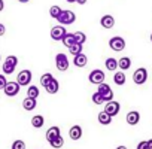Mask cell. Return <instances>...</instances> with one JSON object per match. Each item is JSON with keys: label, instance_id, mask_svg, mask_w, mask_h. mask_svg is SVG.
I'll use <instances>...</instances> for the list:
<instances>
[{"label": "cell", "instance_id": "30bf717a", "mask_svg": "<svg viewBox=\"0 0 152 149\" xmlns=\"http://www.w3.org/2000/svg\"><path fill=\"white\" fill-rule=\"evenodd\" d=\"M20 90H21V87L18 85V82L17 81H12V82H8L6 84V87H5V94L8 96V97H15L18 93H20Z\"/></svg>", "mask_w": 152, "mask_h": 149}, {"label": "cell", "instance_id": "83f0119b", "mask_svg": "<svg viewBox=\"0 0 152 149\" xmlns=\"http://www.w3.org/2000/svg\"><path fill=\"white\" fill-rule=\"evenodd\" d=\"M49 145H51L54 149H60V148H63V145H64V139H63L61 136H58V137H55L54 140H51Z\"/></svg>", "mask_w": 152, "mask_h": 149}, {"label": "cell", "instance_id": "f35d334b", "mask_svg": "<svg viewBox=\"0 0 152 149\" xmlns=\"http://www.w3.org/2000/svg\"><path fill=\"white\" fill-rule=\"evenodd\" d=\"M116 149H128V148H127V146H124V145H121V146H118Z\"/></svg>", "mask_w": 152, "mask_h": 149}, {"label": "cell", "instance_id": "9a60e30c", "mask_svg": "<svg viewBox=\"0 0 152 149\" xmlns=\"http://www.w3.org/2000/svg\"><path fill=\"white\" fill-rule=\"evenodd\" d=\"M58 136H61V131H60V127H57V125L49 127V128H48V131H46V134H45V137H46V140H48V142L54 140V139H55V137H58Z\"/></svg>", "mask_w": 152, "mask_h": 149}, {"label": "cell", "instance_id": "44dd1931", "mask_svg": "<svg viewBox=\"0 0 152 149\" xmlns=\"http://www.w3.org/2000/svg\"><path fill=\"white\" fill-rule=\"evenodd\" d=\"M36 100L34 99H30V97H26L24 100H23V107L26 109V110H33V109H36Z\"/></svg>", "mask_w": 152, "mask_h": 149}, {"label": "cell", "instance_id": "60d3db41", "mask_svg": "<svg viewBox=\"0 0 152 149\" xmlns=\"http://www.w3.org/2000/svg\"><path fill=\"white\" fill-rule=\"evenodd\" d=\"M67 3H76V0H66Z\"/></svg>", "mask_w": 152, "mask_h": 149}, {"label": "cell", "instance_id": "8d00e7d4", "mask_svg": "<svg viewBox=\"0 0 152 149\" xmlns=\"http://www.w3.org/2000/svg\"><path fill=\"white\" fill-rule=\"evenodd\" d=\"M88 2V0H76V3H79V5H85Z\"/></svg>", "mask_w": 152, "mask_h": 149}, {"label": "cell", "instance_id": "ffe728a7", "mask_svg": "<svg viewBox=\"0 0 152 149\" xmlns=\"http://www.w3.org/2000/svg\"><path fill=\"white\" fill-rule=\"evenodd\" d=\"M104 66H106V69H107L109 72H116V69H118V60L109 57V58L104 61Z\"/></svg>", "mask_w": 152, "mask_h": 149}, {"label": "cell", "instance_id": "484cf974", "mask_svg": "<svg viewBox=\"0 0 152 149\" xmlns=\"http://www.w3.org/2000/svg\"><path fill=\"white\" fill-rule=\"evenodd\" d=\"M27 97L36 100V99L39 97V88H37L36 85H30V87L27 88Z\"/></svg>", "mask_w": 152, "mask_h": 149}, {"label": "cell", "instance_id": "7a4b0ae2", "mask_svg": "<svg viewBox=\"0 0 152 149\" xmlns=\"http://www.w3.org/2000/svg\"><path fill=\"white\" fill-rule=\"evenodd\" d=\"M104 78H106V73H104L103 70H100V69H94V70H91L90 74H88V81H90L91 84H96V85L103 84V82H104Z\"/></svg>", "mask_w": 152, "mask_h": 149}, {"label": "cell", "instance_id": "e575fe53", "mask_svg": "<svg viewBox=\"0 0 152 149\" xmlns=\"http://www.w3.org/2000/svg\"><path fill=\"white\" fill-rule=\"evenodd\" d=\"M5 33H6V27H5L2 23H0V36H3Z\"/></svg>", "mask_w": 152, "mask_h": 149}, {"label": "cell", "instance_id": "603a6c76", "mask_svg": "<svg viewBox=\"0 0 152 149\" xmlns=\"http://www.w3.org/2000/svg\"><path fill=\"white\" fill-rule=\"evenodd\" d=\"M43 124H45V118H43L42 115H34V116L31 118V125H33L34 128H42Z\"/></svg>", "mask_w": 152, "mask_h": 149}, {"label": "cell", "instance_id": "4316f807", "mask_svg": "<svg viewBox=\"0 0 152 149\" xmlns=\"http://www.w3.org/2000/svg\"><path fill=\"white\" fill-rule=\"evenodd\" d=\"M73 34H75V40H76V43L84 45V43L87 42V34H85L84 31H75Z\"/></svg>", "mask_w": 152, "mask_h": 149}, {"label": "cell", "instance_id": "cb8c5ba5", "mask_svg": "<svg viewBox=\"0 0 152 149\" xmlns=\"http://www.w3.org/2000/svg\"><path fill=\"white\" fill-rule=\"evenodd\" d=\"M125 81H127V78H125V73H124V72H116V73L113 74V82H115L116 85H124Z\"/></svg>", "mask_w": 152, "mask_h": 149}, {"label": "cell", "instance_id": "9c48e42d", "mask_svg": "<svg viewBox=\"0 0 152 149\" xmlns=\"http://www.w3.org/2000/svg\"><path fill=\"white\" fill-rule=\"evenodd\" d=\"M66 34H67V31H66L64 26H54L51 28V39L52 40H57V42L58 40H63Z\"/></svg>", "mask_w": 152, "mask_h": 149}, {"label": "cell", "instance_id": "3957f363", "mask_svg": "<svg viewBox=\"0 0 152 149\" xmlns=\"http://www.w3.org/2000/svg\"><path fill=\"white\" fill-rule=\"evenodd\" d=\"M146 81H148V70L145 67L136 69V72L133 73V82L136 85H143Z\"/></svg>", "mask_w": 152, "mask_h": 149}, {"label": "cell", "instance_id": "d6986e66", "mask_svg": "<svg viewBox=\"0 0 152 149\" xmlns=\"http://www.w3.org/2000/svg\"><path fill=\"white\" fill-rule=\"evenodd\" d=\"M97 119H99V122H100L102 125H109V124L112 122V116L107 115L104 110H102V112L97 115Z\"/></svg>", "mask_w": 152, "mask_h": 149}, {"label": "cell", "instance_id": "d590c367", "mask_svg": "<svg viewBox=\"0 0 152 149\" xmlns=\"http://www.w3.org/2000/svg\"><path fill=\"white\" fill-rule=\"evenodd\" d=\"M5 9V2H3V0H0V12H2Z\"/></svg>", "mask_w": 152, "mask_h": 149}, {"label": "cell", "instance_id": "ac0fdd59", "mask_svg": "<svg viewBox=\"0 0 152 149\" xmlns=\"http://www.w3.org/2000/svg\"><path fill=\"white\" fill-rule=\"evenodd\" d=\"M130 67H131V60H130V57H122V58L118 60V69H121V72L128 70Z\"/></svg>", "mask_w": 152, "mask_h": 149}, {"label": "cell", "instance_id": "d6a6232c", "mask_svg": "<svg viewBox=\"0 0 152 149\" xmlns=\"http://www.w3.org/2000/svg\"><path fill=\"white\" fill-rule=\"evenodd\" d=\"M6 84H8V81H6V76H5V74H2V73H0V90H5Z\"/></svg>", "mask_w": 152, "mask_h": 149}, {"label": "cell", "instance_id": "d4e9b609", "mask_svg": "<svg viewBox=\"0 0 152 149\" xmlns=\"http://www.w3.org/2000/svg\"><path fill=\"white\" fill-rule=\"evenodd\" d=\"M61 12H63V9H61L60 6H57V5H54V6L49 8V15H51V18H54V20H58L60 15H61Z\"/></svg>", "mask_w": 152, "mask_h": 149}, {"label": "cell", "instance_id": "e0dca14e", "mask_svg": "<svg viewBox=\"0 0 152 149\" xmlns=\"http://www.w3.org/2000/svg\"><path fill=\"white\" fill-rule=\"evenodd\" d=\"M45 90H46V93L48 94H57L58 93V90H60V84H58V81L54 78L46 87H45Z\"/></svg>", "mask_w": 152, "mask_h": 149}, {"label": "cell", "instance_id": "836d02e7", "mask_svg": "<svg viewBox=\"0 0 152 149\" xmlns=\"http://www.w3.org/2000/svg\"><path fill=\"white\" fill-rule=\"evenodd\" d=\"M137 149H149V145H148V140H142L139 145H137Z\"/></svg>", "mask_w": 152, "mask_h": 149}, {"label": "cell", "instance_id": "b9f144b4", "mask_svg": "<svg viewBox=\"0 0 152 149\" xmlns=\"http://www.w3.org/2000/svg\"><path fill=\"white\" fill-rule=\"evenodd\" d=\"M151 42H152V33H151Z\"/></svg>", "mask_w": 152, "mask_h": 149}, {"label": "cell", "instance_id": "5bb4252c", "mask_svg": "<svg viewBox=\"0 0 152 149\" xmlns=\"http://www.w3.org/2000/svg\"><path fill=\"white\" fill-rule=\"evenodd\" d=\"M125 119H127V124L128 125H136L140 121V113L137 110H131V112L127 113V118Z\"/></svg>", "mask_w": 152, "mask_h": 149}, {"label": "cell", "instance_id": "74e56055", "mask_svg": "<svg viewBox=\"0 0 152 149\" xmlns=\"http://www.w3.org/2000/svg\"><path fill=\"white\" fill-rule=\"evenodd\" d=\"M148 145H149V149H152V139L148 140Z\"/></svg>", "mask_w": 152, "mask_h": 149}, {"label": "cell", "instance_id": "8fae6325", "mask_svg": "<svg viewBox=\"0 0 152 149\" xmlns=\"http://www.w3.org/2000/svg\"><path fill=\"white\" fill-rule=\"evenodd\" d=\"M119 110H121V104H119L118 102H115V100L106 103V106H104V112H106L107 115H110L112 118L116 116V115L119 113Z\"/></svg>", "mask_w": 152, "mask_h": 149}, {"label": "cell", "instance_id": "f546056e", "mask_svg": "<svg viewBox=\"0 0 152 149\" xmlns=\"http://www.w3.org/2000/svg\"><path fill=\"white\" fill-rule=\"evenodd\" d=\"M52 79H54V76H52L51 73H43L42 76H40V85L45 88V87H46V85H48V84H49Z\"/></svg>", "mask_w": 152, "mask_h": 149}, {"label": "cell", "instance_id": "4dcf8cb0", "mask_svg": "<svg viewBox=\"0 0 152 149\" xmlns=\"http://www.w3.org/2000/svg\"><path fill=\"white\" fill-rule=\"evenodd\" d=\"M91 99H93V103H94V104H103V103H104V100H103L102 94H99L97 91L93 94V97H91Z\"/></svg>", "mask_w": 152, "mask_h": 149}, {"label": "cell", "instance_id": "7c38bea8", "mask_svg": "<svg viewBox=\"0 0 152 149\" xmlns=\"http://www.w3.org/2000/svg\"><path fill=\"white\" fill-rule=\"evenodd\" d=\"M100 26L103 27V28H112L113 26H115V18H113V15H109V14H106V15H103L102 17V20H100Z\"/></svg>", "mask_w": 152, "mask_h": 149}, {"label": "cell", "instance_id": "52a82bcc", "mask_svg": "<svg viewBox=\"0 0 152 149\" xmlns=\"http://www.w3.org/2000/svg\"><path fill=\"white\" fill-rule=\"evenodd\" d=\"M31 78H33V76H31V72H30L28 69H26V70H21V72L18 73L17 82H18L20 87H26V85H30Z\"/></svg>", "mask_w": 152, "mask_h": 149}, {"label": "cell", "instance_id": "4fadbf2b", "mask_svg": "<svg viewBox=\"0 0 152 149\" xmlns=\"http://www.w3.org/2000/svg\"><path fill=\"white\" fill-rule=\"evenodd\" d=\"M69 137L72 140H79L82 137V127L81 125H73L70 130H69Z\"/></svg>", "mask_w": 152, "mask_h": 149}, {"label": "cell", "instance_id": "5b68a950", "mask_svg": "<svg viewBox=\"0 0 152 149\" xmlns=\"http://www.w3.org/2000/svg\"><path fill=\"white\" fill-rule=\"evenodd\" d=\"M97 93H99V94H102V97H103V100H104L106 103H109V102H112V100H113V91H112V88H110L106 82H103V84H100V85H99Z\"/></svg>", "mask_w": 152, "mask_h": 149}, {"label": "cell", "instance_id": "277c9868", "mask_svg": "<svg viewBox=\"0 0 152 149\" xmlns=\"http://www.w3.org/2000/svg\"><path fill=\"white\" fill-rule=\"evenodd\" d=\"M57 21H58L61 26H70V24H73V23L76 21V15H75L73 11L66 9V11L61 12V15H60V18H58Z\"/></svg>", "mask_w": 152, "mask_h": 149}, {"label": "cell", "instance_id": "7402d4cb", "mask_svg": "<svg viewBox=\"0 0 152 149\" xmlns=\"http://www.w3.org/2000/svg\"><path fill=\"white\" fill-rule=\"evenodd\" d=\"M61 42H63V45H64L66 48H70V46H73V45L76 43V40H75V34H73V33H67Z\"/></svg>", "mask_w": 152, "mask_h": 149}, {"label": "cell", "instance_id": "6da1fadb", "mask_svg": "<svg viewBox=\"0 0 152 149\" xmlns=\"http://www.w3.org/2000/svg\"><path fill=\"white\" fill-rule=\"evenodd\" d=\"M17 64H18V57L17 55H8L6 60H5V63H3V66H2L3 73L5 74H12L15 72Z\"/></svg>", "mask_w": 152, "mask_h": 149}, {"label": "cell", "instance_id": "ab89813d", "mask_svg": "<svg viewBox=\"0 0 152 149\" xmlns=\"http://www.w3.org/2000/svg\"><path fill=\"white\" fill-rule=\"evenodd\" d=\"M18 2H20V3H28L30 0H18Z\"/></svg>", "mask_w": 152, "mask_h": 149}, {"label": "cell", "instance_id": "7bdbcfd3", "mask_svg": "<svg viewBox=\"0 0 152 149\" xmlns=\"http://www.w3.org/2000/svg\"><path fill=\"white\" fill-rule=\"evenodd\" d=\"M0 61H2V55H0Z\"/></svg>", "mask_w": 152, "mask_h": 149}, {"label": "cell", "instance_id": "ba28073f", "mask_svg": "<svg viewBox=\"0 0 152 149\" xmlns=\"http://www.w3.org/2000/svg\"><path fill=\"white\" fill-rule=\"evenodd\" d=\"M55 66H57V69L60 72H66L69 69V58H67V55L63 54V52L57 54L55 55Z\"/></svg>", "mask_w": 152, "mask_h": 149}, {"label": "cell", "instance_id": "8992f818", "mask_svg": "<svg viewBox=\"0 0 152 149\" xmlns=\"http://www.w3.org/2000/svg\"><path fill=\"white\" fill-rule=\"evenodd\" d=\"M109 48H110L112 51H116V52L124 51V48H125V40H124V37H121V36H113V37H110V39H109Z\"/></svg>", "mask_w": 152, "mask_h": 149}, {"label": "cell", "instance_id": "f1b7e54d", "mask_svg": "<svg viewBox=\"0 0 152 149\" xmlns=\"http://www.w3.org/2000/svg\"><path fill=\"white\" fill-rule=\"evenodd\" d=\"M82 46L84 45H79V43H75L73 46H70L69 48V52L73 55V57H76V55H79V54H82Z\"/></svg>", "mask_w": 152, "mask_h": 149}, {"label": "cell", "instance_id": "2e32d148", "mask_svg": "<svg viewBox=\"0 0 152 149\" xmlns=\"http://www.w3.org/2000/svg\"><path fill=\"white\" fill-rule=\"evenodd\" d=\"M73 64L76 67H85L88 64V57L84 52L79 54V55H76V57H73Z\"/></svg>", "mask_w": 152, "mask_h": 149}, {"label": "cell", "instance_id": "1f68e13d", "mask_svg": "<svg viewBox=\"0 0 152 149\" xmlns=\"http://www.w3.org/2000/svg\"><path fill=\"white\" fill-rule=\"evenodd\" d=\"M11 149H26V142L24 140H15L14 143H12V146H11Z\"/></svg>", "mask_w": 152, "mask_h": 149}]
</instances>
